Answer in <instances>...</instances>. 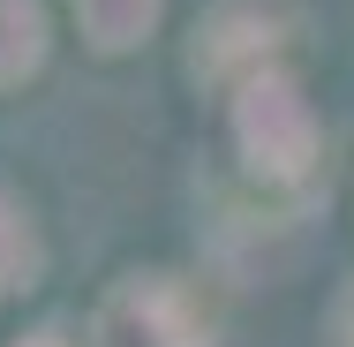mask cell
I'll list each match as a JSON object with an SVG mask.
<instances>
[{"instance_id":"cell-1","label":"cell","mask_w":354,"mask_h":347,"mask_svg":"<svg viewBox=\"0 0 354 347\" xmlns=\"http://www.w3.org/2000/svg\"><path fill=\"white\" fill-rule=\"evenodd\" d=\"M234 143L264 189H294L317 174V106L301 98L294 75L264 69L234 91Z\"/></svg>"},{"instance_id":"cell-2","label":"cell","mask_w":354,"mask_h":347,"mask_svg":"<svg viewBox=\"0 0 354 347\" xmlns=\"http://www.w3.org/2000/svg\"><path fill=\"white\" fill-rule=\"evenodd\" d=\"M91 347H212V317L174 272H129L106 287Z\"/></svg>"},{"instance_id":"cell-3","label":"cell","mask_w":354,"mask_h":347,"mask_svg":"<svg viewBox=\"0 0 354 347\" xmlns=\"http://www.w3.org/2000/svg\"><path fill=\"white\" fill-rule=\"evenodd\" d=\"M196 38H204V46H196V75H212V83H226V91H241L249 75L272 69L279 15H272L264 0H226V8H218Z\"/></svg>"},{"instance_id":"cell-4","label":"cell","mask_w":354,"mask_h":347,"mask_svg":"<svg viewBox=\"0 0 354 347\" xmlns=\"http://www.w3.org/2000/svg\"><path fill=\"white\" fill-rule=\"evenodd\" d=\"M158 15H166V0H75V23L98 53H136L158 30Z\"/></svg>"},{"instance_id":"cell-5","label":"cell","mask_w":354,"mask_h":347,"mask_svg":"<svg viewBox=\"0 0 354 347\" xmlns=\"http://www.w3.org/2000/svg\"><path fill=\"white\" fill-rule=\"evenodd\" d=\"M46 61V0H0V91Z\"/></svg>"},{"instance_id":"cell-6","label":"cell","mask_w":354,"mask_h":347,"mask_svg":"<svg viewBox=\"0 0 354 347\" xmlns=\"http://www.w3.org/2000/svg\"><path fill=\"white\" fill-rule=\"evenodd\" d=\"M30 279H38V234H30L15 197H0V294H15Z\"/></svg>"},{"instance_id":"cell-7","label":"cell","mask_w":354,"mask_h":347,"mask_svg":"<svg viewBox=\"0 0 354 347\" xmlns=\"http://www.w3.org/2000/svg\"><path fill=\"white\" fill-rule=\"evenodd\" d=\"M23 347H68V332H61V325H38V332H30Z\"/></svg>"}]
</instances>
